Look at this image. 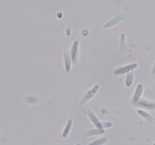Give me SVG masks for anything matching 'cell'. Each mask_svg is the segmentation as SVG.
<instances>
[{"label":"cell","mask_w":155,"mask_h":145,"mask_svg":"<svg viewBox=\"0 0 155 145\" xmlns=\"http://www.w3.org/2000/svg\"><path fill=\"white\" fill-rule=\"evenodd\" d=\"M76 145H81V143H76Z\"/></svg>","instance_id":"16"},{"label":"cell","mask_w":155,"mask_h":145,"mask_svg":"<svg viewBox=\"0 0 155 145\" xmlns=\"http://www.w3.org/2000/svg\"><path fill=\"white\" fill-rule=\"evenodd\" d=\"M108 139L106 137H102L100 139L95 140L92 141V143H90L88 145H103L107 142Z\"/></svg>","instance_id":"13"},{"label":"cell","mask_w":155,"mask_h":145,"mask_svg":"<svg viewBox=\"0 0 155 145\" xmlns=\"http://www.w3.org/2000/svg\"><path fill=\"white\" fill-rule=\"evenodd\" d=\"M153 145H155V142H154V143H153Z\"/></svg>","instance_id":"17"},{"label":"cell","mask_w":155,"mask_h":145,"mask_svg":"<svg viewBox=\"0 0 155 145\" xmlns=\"http://www.w3.org/2000/svg\"><path fill=\"white\" fill-rule=\"evenodd\" d=\"M136 68H137V64H136V63H132L130 64H128L127 66H124V67H121L120 68L116 69L114 71V74L116 75H119V74H126V73H129L130 72V71H133Z\"/></svg>","instance_id":"3"},{"label":"cell","mask_w":155,"mask_h":145,"mask_svg":"<svg viewBox=\"0 0 155 145\" xmlns=\"http://www.w3.org/2000/svg\"><path fill=\"white\" fill-rule=\"evenodd\" d=\"M64 66H65V71L69 72L71 71V58L69 55V53L65 51L64 54Z\"/></svg>","instance_id":"9"},{"label":"cell","mask_w":155,"mask_h":145,"mask_svg":"<svg viewBox=\"0 0 155 145\" xmlns=\"http://www.w3.org/2000/svg\"><path fill=\"white\" fill-rule=\"evenodd\" d=\"M99 86L98 85H95V86L92 87V89H90V90H88V92L85 94V96H83L82 99H81V102H80L79 103L80 106H83V105L85 104L88 101H89L90 99H92V98L95 96V94L97 93V92L99 91Z\"/></svg>","instance_id":"2"},{"label":"cell","mask_w":155,"mask_h":145,"mask_svg":"<svg viewBox=\"0 0 155 145\" xmlns=\"http://www.w3.org/2000/svg\"><path fill=\"white\" fill-rule=\"evenodd\" d=\"M124 17H125V16H124V15L122 14V13L121 14L118 15V16H115L113 19H112L111 20H109L107 23H106V24H105V27H106V28H108V27H113V26H115V25H116L117 23H120V22H121L122 20H124Z\"/></svg>","instance_id":"5"},{"label":"cell","mask_w":155,"mask_h":145,"mask_svg":"<svg viewBox=\"0 0 155 145\" xmlns=\"http://www.w3.org/2000/svg\"><path fill=\"white\" fill-rule=\"evenodd\" d=\"M143 85L142 84H138L137 89H136L135 92H134V99H133V101H134V103H137L138 101L140 100V98L141 95L143 93Z\"/></svg>","instance_id":"7"},{"label":"cell","mask_w":155,"mask_h":145,"mask_svg":"<svg viewBox=\"0 0 155 145\" xmlns=\"http://www.w3.org/2000/svg\"><path fill=\"white\" fill-rule=\"evenodd\" d=\"M105 133L104 129H94V130H90L86 131L85 133V136L89 137V136H93V135H99V134H102V133Z\"/></svg>","instance_id":"11"},{"label":"cell","mask_w":155,"mask_h":145,"mask_svg":"<svg viewBox=\"0 0 155 145\" xmlns=\"http://www.w3.org/2000/svg\"><path fill=\"white\" fill-rule=\"evenodd\" d=\"M137 113L139 114L140 116H141V117H143V119H145L147 121H148L149 123H150V124H154L155 123V119L153 118V117H152L150 114H149L148 113H147V112L144 111V110H137Z\"/></svg>","instance_id":"8"},{"label":"cell","mask_w":155,"mask_h":145,"mask_svg":"<svg viewBox=\"0 0 155 145\" xmlns=\"http://www.w3.org/2000/svg\"><path fill=\"white\" fill-rule=\"evenodd\" d=\"M72 124H73V121L71 119H70V120H68L65 127H64V129L63 133H62V137H63V138H66L68 136L69 133H70V131H71V127H72Z\"/></svg>","instance_id":"10"},{"label":"cell","mask_w":155,"mask_h":145,"mask_svg":"<svg viewBox=\"0 0 155 145\" xmlns=\"http://www.w3.org/2000/svg\"><path fill=\"white\" fill-rule=\"evenodd\" d=\"M124 41H125V35H124V34H121V43H120V44H121L122 46H123V48H124V46H125V45L124 44ZM124 43H125V42H124Z\"/></svg>","instance_id":"14"},{"label":"cell","mask_w":155,"mask_h":145,"mask_svg":"<svg viewBox=\"0 0 155 145\" xmlns=\"http://www.w3.org/2000/svg\"><path fill=\"white\" fill-rule=\"evenodd\" d=\"M88 116L89 117L90 120L93 123L94 125L95 126V127L98 129H104V128L110 127L112 126L111 123H102L99 121V120L97 118L96 116L92 112L88 111Z\"/></svg>","instance_id":"1"},{"label":"cell","mask_w":155,"mask_h":145,"mask_svg":"<svg viewBox=\"0 0 155 145\" xmlns=\"http://www.w3.org/2000/svg\"><path fill=\"white\" fill-rule=\"evenodd\" d=\"M134 71H130L127 74V77H126V86L130 87L132 86L133 82H134Z\"/></svg>","instance_id":"12"},{"label":"cell","mask_w":155,"mask_h":145,"mask_svg":"<svg viewBox=\"0 0 155 145\" xmlns=\"http://www.w3.org/2000/svg\"><path fill=\"white\" fill-rule=\"evenodd\" d=\"M152 74H155V61H154V64H153V68H152V71H151Z\"/></svg>","instance_id":"15"},{"label":"cell","mask_w":155,"mask_h":145,"mask_svg":"<svg viewBox=\"0 0 155 145\" xmlns=\"http://www.w3.org/2000/svg\"><path fill=\"white\" fill-rule=\"evenodd\" d=\"M78 45H79V42L78 41H75L73 43L72 47H71V61L74 64H75L77 62L78 58Z\"/></svg>","instance_id":"4"},{"label":"cell","mask_w":155,"mask_h":145,"mask_svg":"<svg viewBox=\"0 0 155 145\" xmlns=\"http://www.w3.org/2000/svg\"><path fill=\"white\" fill-rule=\"evenodd\" d=\"M140 107H143V108L147 109V110H154L155 109V103H150V102H147V101L142 99V100H139L137 103H136Z\"/></svg>","instance_id":"6"}]
</instances>
